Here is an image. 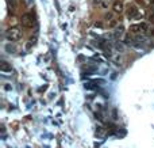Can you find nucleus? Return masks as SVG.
<instances>
[{"instance_id":"4","label":"nucleus","mask_w":154,"mask_h":148,"mask_svg":"<svg viewBox=\"0 0 154 148\" xmlns=\"http://www.w3.org/2000/svg\"><path fill=\"white\" fill-rule=\"evenodd\" d=\"M138 8L135 4H131V6H129V10H127V18H130V19H135V16L138 15Z\"/></svg>"},{"instance_id":"5","label":"nucleus","mask_w":154,"mask_h":148,"mask_svg":"<svg viewBox=\"0 0 154 148\" xmlns=\"http://www.w3.org/2000/svg\"><path fill=\"white\" fill-rule=\"evenodd\" d=\"M0 69L3 71V72H11V71H12V67H11L7 61H1V63H0Z\"/></svg>"},{"instance_id":"2","label":"nucleus","mask_w":154,"mask_h":148,"mask_svg":"<svg viewBox=\"0 0 154 148\" xmlns=\"http://www.w3.org/2000/svg\"><path fill=\"white\" fill-rule=\"evenodd\" d=\"M34 19H32V16L30 14H25V15H22L20 18V25L23 26V27L26 29H31L32 26H34Z\"/></svg>"},{"instance_id":"3","label":"nucleus","mask_w":154,"mask_h":148,"mask_svg":"<svg viewBox=\"0 0 154 148\" xmlns=\"http://www.w3.org/2000/svg\"><path fill=\"white\" fill-rule=\"evenodd\" d=\"M146 29H147V25L145 23V22H142V23H138V25H131V26H130V31L139 33V31H143V30H146Z\"/></svg>"},{"instance_id":"18","label":"nucleus","mask_w":154,"mask_h":148,"mask_svg":"<svg viewBox=\"0 0 154 148\" xmlns=\"http://www.w3.org/2000/svg\"><path fill=\"white\" fill-rule=\"evenodd\" d=\"M149 1H150V4H151V6H154V0H149Z\"/></svg>"},{"instance_id":"1","label":"nucleus","mask_w":154,"mask_h":148,"mask_svg":"<svg viewBox=\"0 0 154 148\" xmlns=\"http://www.w3.org/2000/svg\"><path fill=\"white\" fill-rule=\"evenodd\" d=\"M6 37H7L8 41H18V39L22 37V31H20V29L16 27V26H14V27H10L6 31Z\"/></svg>"},{"instance_id":"12","label":"nucleus","mask_w":154,"mask_h":148,"mask_svg":"<svg viewBox=\"0 0 154 148\" xmlns=\"http://www.w3.org/2000/svg\"><path fill=\"white\" fill-rule=\"evenodd\" d=\"M149 19H150V22H151V23H154V12H151V14H150Z\"/></svg>"},{"instance_id":"10","label":"nucleus","mask_w":154,"mask_h":148,"mask_svg":"<svg viewBox=\"0 0 154 148\" xmlns=\"http://www.w3.org/2000/svg\"><path fill=\"white\" fill-rule=\"evenodd\" d=\"M116 25H118V21H116V19H111L108 23V27H115Z\"/></svg>"},{"instance_id":"6","label":"nucleus","mask_w":154,"mask_h":148,"mask_svg":"<svg viewBox=\"0 0 154 148\" xmlns=\"http://www.w3.org/2000/svg\"><path fill=\"white\" fill-rule=\"evenodd\" d=\"M112 8H114V12L120 14V12L123 11V3H122V1H115L114 6H112Z\"/></svg>"},{"instance_id":"16","label":"nucleus","mask_w":154,"mask_h":148,"mask_svg":"<svg viewBox=\"0 0 154 148\" xmlns=\"http://www.w3.org/2000/svg\"><path fill=\"white\" fill-rule=\"evenodd\" d=\"M118 117H116V110H114V120H116Z\"/></svg>"},{"instance_id":"7","label":"nucleus","mask_w":154,"mask_h":148,"mask_svg":"<svg viewBox=\"0 0 154 148\" xmlns=\"http://www.w3.org/2000/svg\"><path fill=\"white\" fill-rule=\"evenodd\" d=\"M96 136H97V137H104V136H105L104 128H103V127H97V128H96Z\"/></svg>"},{"instance_id":"14","label":"nucleus","mask_w":154,"mask_h":148,"mask_svg":"<svg viewBox=\"0 0 154 148\" xmlns=\"http://www.w3.org/2000/svg\"><path fill=\"white\" fill-rule=\"evenodd\" d=\"M95 26H96V27H102V22H96Z\"/></svg>"},{"instance_id":"13","label":"nucleus","mask_w":154,"mask_h":148,"mask_svg":"<svg viewBox=\"0 0 154 148\" xmlns=\"http://www.w3.org/2000/svg\"><path fill=\"white\" fill-rule=\"evenodd\" d=\"M111 16H112L111 14H107L105 15V19H107V21H111Z\"/></svg>"},{"instance_id":"11","label":"nucleus","mask_w":154,"mask_h":148,"mask_svg":"<svg viewBox=\"0 0 154 148\" xmlns=\"http://www.w3.org/2000/svg\"><path fill=\"white\" fill-rule=\"evenodd\" d=\"M85 88H88V90H93L95 86H92V83H87V84H85Z\"/></svg>"},{"instance_id":"17","label":"nucleus","mask_w":154,"mask_h":148,"mask_svg":"<svg viewBox=\"0 0 154 148\" xmlns=\"http://www.w3.org/2000/svg\"><path fill=\"white\" fill-rule=\"evenodd\" d=\"M150 33H151V35L154 37V29H151V30H150Z\"/></svg>"},{"instance_id":"9","label":"nucleus","mask_w":154,"mask_h":148,"mask_svg":"<svg viewBox=\"0 0 154 148\" xmlns=\"http://www.w3.org/2000/svg\"><path fill=\"white\" fill-rule=\"evenodd\" d=\"M123 42L126 44V45H129V44L133 42V38H131V37L127 34V35H124V38H123Z\"/></svg>"},{"instance_id":"15","label":"nucleus","mask_w":154,"mask_h":148,"mask_svg":"<svg viewBox=\"0 0 154 148\" xmlns=\"http://www.w3.org/2000/svg\"><path fill=\"white\" fill-rule=\"evenodd\" d=\"M93 4H102V0H93Z\"/></svg>"},{"instance_id":"8","label":"nucleus","mask_w":154,"mask_h":148,"mask_svg":"<svg viewBox=\"0 0 154 148\" xmlns=\"http://www.w3.org/2000/svg\"><path fill=\"white\" fill-rule=\"evenodd\" d=\"M122 34H123V27H122V26H120V27H116V29H115V33H114V35H115L116 38H118V37H120Z\"/></svg>"}]
</instances>
